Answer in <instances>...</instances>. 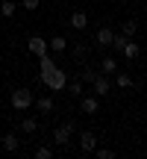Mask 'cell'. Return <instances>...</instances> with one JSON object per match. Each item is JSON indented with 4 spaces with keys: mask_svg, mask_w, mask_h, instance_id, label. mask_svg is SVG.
I'll return each mask as SVG.
<instances>
[{
    "mask_svg": "<svg viewBox=\"0 0 147 159\" xmlns=\"http://www.w3.org/2000/svg\"><path fill=\"white\" fill-rule=\"evenodd\" d=\"M41 83L50 91H62V89H68V74H65L62 68H53V71H47V74H41Z\"/></svg>",
    "mask_w": 147,
    "mask_h": 159,
    "instance_id": "6da1fadb",
    "label": "cell"
},
{
    "mask_svg": "<svg viewBox=\"0 0 147 159\" xmlns=\"http://www.w3.org/2000/svg\"><path fill=\"white\" fill-rule=\"evenodd\" d=\"M29 103H35V97H33L29 89H15L12 91V106L15 109H29Z\"/></svg>",
    "mask_w": 147,
    "mask_h": 159,
    "instance_id": "7a4b0ae2",
    "label": "cell"
},
{
    "mask_svg": "<svg viewBox=\"0 0 147 159\" xmlns=\"http://www.w3.org/2000/svg\"><path fill=\"white\" fill-rule=\"evenodd\" d=\"M71 133H74V121H65V124H59L56 130H53V142H56V144H68L71 142Z\"/></svg>",
    "mask_w": 147,
    "mask_h": 159,
    "instance_id": "3957f363",
    "label": "cell"
},
{
    "mask_svg": "<svg viewBox=\"0 0 147 159\" xmlns=\"http://www.w3.org/2000/svg\"><path fill=\"white\" fill-rule=\"evenodd\" d=\"M27 47H29V53H35V56H44V53L50 50V44H47V41L41 39V35H29Z\"/></svg>",
    "mask_w": 147,
    "mask_h": 159,
    "instance_id": "277c9868",
    "label": "cell"
},
{
    "mask_svg": "<svg viewBox=\"0 0 147 159\" xmlns=\"http://www.w3.org/2000/svg\"><path fill=\"white\" fill-rule=\"evenodd\" d=\"M79 150H82V153H94L97 150V136L91 130H85L82 136H79Z\"/></svg>",
    "mask_w": 147,
    "mask_h": 159,
    "instance_id": "5b68a950",
    "label": "cell"
},
{
    "mask_svg": "<svg viewBox=\"0 0 147 159\" xmlns=\"http://www.w3.org/2000/svg\"><path fill=\"white\" fill-rule=\"evenodd\" d=\"M97 47H112V41H115V33H112V30H109V27H100V30H97Z\"/></svg>",
    "mask_w": 147,
    "mask_h": 159,
    "instance_id": "8992f818",
    "label": "cell"
},
{
    "mask_svg": "<svg viewBox=\"0 0 147 159\" xmlns=\"http://www.w3.org/2000/svg\"><path fill=\"white\" fill-rule=\"evenodd\" d=\"M68 24H71L74 30H85V27H88V15H85L82 9H77V12L71 15V21H68Z\"/></svg>",
    "mask_w": 147,
    "mask_h": 159,
    "instance_id": "52a82bcc",
    "label": "cell"
},
{
    "mask_svg": "<svg viewBox=\"0 0 147 159\" xmlns=\"http://www.w3.org/2000/svg\"><path fill=\"white\" fill-rule=\"evenodd\" d=\"M124 59H136L138 53H141V47H138V41H132V39H127V44H124Z\"/></svg>",
    "mask_w": 147,
    "mask_h": 159,
    "instance_id": "ba28073f",
    "label": "cell"
},
{
    "mask_svg": "<svg viewBox=\"0 0 147 159\" xmlns=\"http://www.w3.org/2000/svg\"><path fill=\"white\" fill-rule=\"evenodd\" d=\"M91 85H94V94H97V97H106V94H109V80L103 77V74L97 77V80H94Z\"/></svg>",
    "mask_w": 147,
    "mask_h": 159,
    "instance_id": "9c48e42d",
    "label": "cell"
},
{
    "mask_svg": "<svg viewBox=\"0 0 147 159\" xmlns=\"http://www.w3.org/2000/svg\"><path fill=\"white\" fill-rule=\"evenodd\" d=\"M97 109H100V100H97V94H94V97H82V112H85V115H94Z\"/></svg>",
    "mask_w": 147,
    "mask_h": 159,
    "instance_id": "30bf717a",
    "label": "cell"
},
{
    "mask_svg": "<svg viewBox=\"0 0 147 159\" xmlns=\"http://www.w3.org/2000/svg\"><path fill=\"white\" fill-rule=\"evenodd\" d=\"M47 44H50V50H53V53H62L65 47H68V41H65V35H53Z\"/></svg>",
    "mask_w": 147,
    "mask_h": 159,
    "instance_id": "8fae6325",
    "label": "cell"
},
{
    "mask_svg": "<svg viewBox=\"0 0 147 159\" xmlns=\"http://www.w3.org/2000/svg\"><path fill=\"white\" fill-rule=\"evenodd\" d=\"M100 71H103V74H115V71H118V62H115L112 56H106V59L100 62Z\"/></svg>",
    "mask_w": 147,
    "mask_h": 159,
    "instance_id": "7c38bea8",
    "label": "cell"
},
{
    "mask_svg": "<svg viewBox=\"0 0 147 159\" xmlns=\"http://www.w3.org/2000/svg\"><path fill=\"white\" fill-rule=\"evenodd\" d=\"M35 106H38V112H53V97H38V100H35Z\"/></svg>",
    "mask_w": 147,
    "mask_h": 159,
    "instance_id": "4fadbf2b",
    "label": "cell"
},
{
    "mask_svg": "<svg viewBox=\"0 0 147 159\" xmlns=\"http://www.w3.org/2000/svg\"><path fill=\"white\" fill-rule=\"evenodd\" d=\"M0 144H3V148H6V150L12 153V150H18V136H12V133H6V136H3V142H0Z\"/></svg>",
    "mask_w": 147,
    "mask_h": 159,
    "instance_id": "5bb4252c",
    "label": "cell"
},
{
    "mask_svg": "<svg viewBox=\"0 0 147 159\" xmlns=\"http://www.w3.org/2000/svg\"><path fill=\"white\" fill-rule=\"evenodd\" d=\"M115 83H118V89H132V85H136L130 74H118V77H115Z\"/></svg>",
    "mask_w": 147,
    "mask_h": 159,
    "instance_id": "9a60e30c",
    "label": "cell"
},
{
    "mask_svg": "<svg viewBox=\"0 0 147 159\" xmlns=\"http://www.w3.org/2000/svg\"><path fill=\"white\" fill-rule=\"evenodd\" d=\"M0 15H3V18H12V15H15V3L3 0V3H0Z\"/></svg>",
    "mask_w": 147,
    "mask_h": 159,
    "instance_id": "2e32d148",
    "label": "cell"
},
{
    "mask_svg": "<svg viewBox=\"0 0 147 159\" xmlns=\"http://www.w3.org/2000/svg\"><path fill=\"white\" fill-rule=\"evenodd\" d=\"M21 130H24V133H35V130H38V121H33V118L21 121Z\"/></svg>",
    "mask_w": 147,
    "mask_h": 159,
    "instance_id": "e0dca14e",
    "label": "cell"
},
{
    "mask_svg": "<svg viewBox=\"0 0 147 159\" xmlns=\"http://www.w3.org/2000/svg\"><path fill=\"white\" fill-rule=\"evenodd\" d=\"M136 33H138V24H136V21H127V24H124V35H127V39H132Z\"/></svg>",
    "mask_w": 147,
    "mask_h": 159,
    "instance_id": "ac0fdd59",
    "label": "cell"
},
{
    "mask_svg": "<svg viewBox=\"0 0 147 159\" xmlns=\"http://www.w3.org/2000/svg\"><path fill=\"white\" fill-rule=\"evenodd\" d=\"M124 44H127V35H124V33H121V35H115V41H112V47H115V50L121 53V50H124Z\"/></svg>",
    "mask_w": 147,
    "mask_h": 159,
    "instance_id": "d6986e66",
    "label": "cell"
},
{
    "mask_svg": "<svg viewBox=\"0 0 147 159\" xmlns=\"http://www.w3.org/2000/svg\"><path fill=\"white\" fill-rule=\"evenodd\" d=\"M21 6H24L27 12H35V9L41 6V0H21Z\"/></svg>",
    "mask_w": 147,
    "mask_h": 159,
    "instance_id": "ffe728a7",
    "label": "cell"
},
{
    "mask_svg": "<svg viewBox=\"0 0 147 159\" xmlns=\"http://www.w3.org/2000/svg\"><path fill=\"white\" fill-rule=\"evenodd\" d=\"M94 153H97V159H112V156H115V150H109V148H97Z\"/></svg>",
    "mask_w": 147,
    "mask_h": 159,
    "instance_id": "44dd1931",
    "label": "cell"
},
{
    "mask_svg": "<svg viewBox=\"0 0 147 159\" xmlns=\"http://www.w3.org/2000/svg\"><path fill=\"white\" fill-rule=\"evenodd\" d=\"M68 89H71V94H74V97H82V83H79V80H77V83H71Z\"/></svg>",
    "mask_w": 147,
    "mask_h": 159,
    "instance_id": "7402d4cb",
    "label": "cell"
},
{
    "mask_svg": "<svg viewBox=\"0 0 147 159\" xmlns=\"http://www.w3.org/2000/svg\"><path fill=\"white\" fill-rule=\"evenodd\" d=\"M50 156H53L50 148H38V150H35V159H50Z\"/></svg>",
    "mask_w": 147,
    "mask_h": 159,
    "instance_id": "603a6c76",
    "label": "cell"
},
{
    "mask_svg": "<svg viewBox=\"0 0 147 159\" xmlns=\"http://www.w3.org/2000/svg\"><path fill=\"white\" fill-rule=\"evenodd\" d=\"M82 80H85V83H94V80H97V74L88 68V71H82Z\"/></svg>",
    "mask_w": 147,
    "mask_h": 159,
    "instance_id": "cb8c5ba5",
    "label": "cell"
}]
</instances>
